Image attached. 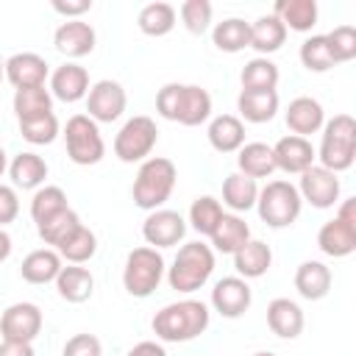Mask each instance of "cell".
<instances>
[{
    "mask_svg": "<svg viewBox=\"0 0 356 356\" xmlns=\"http://www.w3.org/2000/svg\"><path fill=\"white\" fill-rule=\"evenodd\" d=\"M209 323H211L209 306L203 300L184 298V300L161 306L153 314L150 328H153L156 339H161V342H192L209 328Z\"/></svg>",
    "mask_w": 356,
    "mask_h": 356,
    "instance_id": "6da1fadb",
    "label": "cell"
},
{
    "mask_svg": "<svg viewBox=\"0 0 356 356\" xmlns=\"http://www.w3.org/2000/svg\"><path fill=\"white\" fill-rule=\"evenodd\" d=\"M156 111L170 122L195 128L211 120V95L197 83H164L156 92Z\"/></svg>",
    "mask_w": 356,
    "mask_h": 356,
    "instance_id": "7a4b0ae2",
    "label": "cell"
},
{
    "mask_svg": "<svg viewBox=\"0 0 356 356\" xmlns=\"http://www.w3.org/2000/svg\"><path fill=\"white\" fill-rule=\"evenodd\" d=\"M175 184H178L175 164L164 156H150L136 170V178H134V186H131L134 203L145 211H156L170 200Z\"/></svg>",
    "mask_w": 356,
    "mask_h": 356,
    "instance_id": "3957f363",
    "label": "cell"
},
{
    "mask_svg": "<svg viewBox=\"0 0 356 356\" xmlns=\"http://www.w3.org/2000/svg\"><path fill=\"white\" fill-rule=\"evenodd\" d=\"M211 273H214V250L211 245L197 239V242H186L178 248L172 267H167V284L175 292L192 295L209 284Z\"/></svg>",
    "mask_w": 356,
    "mask_h": 356,
    "instance_id": "277c9868",
    "label": "cell"
},
{
    "mask_svg": "<svg viewBox=\"0 0 356 356\" xmlns=\"http://www.w3.org/2000/svg\"><path fill=\"white\" fill-rule=\"evenodd\" d=\"M320 131V147L314 150L320 167L337 175L350 170L356 161V120L350 114H334L331 120H325Z\"/></svg>",
    "mask_w": 356,
    "mask_h": 356,
    "instance_id": "5b68a950",
    "label": "cell"
},
{
    "mask_svg": "<svg viewBox=\"0 0 356 356\" xmlns=\"http://www.w3.org/2000/svg\"><path fill=\"white\" fill-rule=\"evenodd\" d=\"M300 209H303V200L298 195V186L284 178L267 181L259 189L256 211H259L261 222L270 228H289L300 217Z\"/></svg>",
    "mask_w": 356,
    "mask_h": 356,
    "instance_id": "8992f818",
    "label": "cell"
},
{
    "mask_svg": "<svg viewBox=\"0 0 356 356\" xmlns=\"http://www.w3.org/2000/svg\"><path fill=\"white\" fill-rule=\"evenodd\" d=\"M167 267H164V256L156 248H134L125 256V267H122V286L131 298H150L161 278H164Z\"/></svg>",
    "mask_w": 356,
    "mask_h": 356,
    "instance_id": "52a82bcc",
    "label": "cell"
},
{
    "mask_svg": "<svg viewBox=\"0 0 356 356\" xmlns=\"http://www.w3.org/2000/svg\"><path fill=\"white\" fill-rule=\"evenodd\" d=\"M64 145H67V156L72 164L78 167H92L97 161H103L106 156V142L100 134V125L95 120H89L86 114H72L64 125Z\"/></svg>",
    "mask_w": 356,
    "mask_h": 356,
    "instance_id": "ba28073f",
    "label": "cell"
},
{
    "mask_svg": "<svg viewBox=\"0 0 356 356\" xmlns=\"http://www.w3.org/2000/svg\"><path fill=\"white\" fill-rule=\"evenodd\" d=\"M156 142H159L156 120H150L145 114H136V117L125 120L122 128L117 131V136H114V156L120 161H125V164L145 161V159H150Z\"/></svg>",
    "mask_w": 356,
    "mask_h": 356,
    "instance_id": "9c48e42d",
    "label": "cell"
},
{
    "mask_svg": "<svg viewBox=\"0 0 356 356\" xmlns=\"http://www.w3.org/2000/svg\"><path fill=\"white\" fill-rule=\"evenodd\" d=\"M339 192H342V184H339L337 172H331L320 164H312L309 170L300 172L298 195L312 209H334L339 203Z\"/></svg>",
    "mask_w": 356,
    "mask_h": 356,
    "instance_id": "30bf717a",
    "label": "cell"
},
{
    "mask_svg": "<svg viewBox=\"0 0 356 356\" xmlns=\"http://www.w3.org/2000/svg\"><path fill=\"white\" fill-rule=\"evenodd\" d=\"M128 106V95L122 89L120 81H111V78H103V81H95L89 86V95H86V117L95 120L97 125L100 122H114L122 117Z\"/></svg>",
    "mask_w": 356,
    "mask_h": 356,
    "instance_id": "8fae6325",
    "label": "cell"
},
{
    "mask_svg": "<svg viewBox=\"0 0 356 356\" xmlns=\"http://www.w3.org/2000/svg\"><path fill=\"white\" fill-rule=\"evenodd\" d=\"M42 309L31 300H19L0 314V337L8 342H33L42 331Z\"/></svg>",
    "mask_w": 356,
    "mask_h": 356,
    "instance_id": "7c38bea8",
    "label": "cell"
},
{
    "mask_svg": "<svg viewBox=\"0 0 356 356\" xmlns=\"http://www.w3.org/2000/svg\"><path fill=\"white\" fill-rule=\"evenodd\" d=\"M186 220L172 211V209H156V211H147L145 222H142V236L147 242V248H175L184 236H186Z\"/></svg>",
    "mask_w": 356,
    "mask_h": 356,
    "instance_id": "4fadbf2b",
    "label": "cell"
},
{
    "mask_svg": "<svg viewBox=\"0 0 356 356\" xmlns=\"http://www.w3.org/2000/svg\"><path fill=\"white\" fill-rule=\"evenodd\" d=\"M253 303V292H250V284L239 275H225L214 284L211 289V309L228 320H236L242 317Z\"/></svg>",
    "mask_w": 356,
    "mask_h": 356,
    "instance_id": "5bb4252c",
    "label": "cell"
},
{
    "mask_svg": "<svg viewBox=\"0 0 356 356\" xmlns=\"http://www.w3.org/2000/svg\"><path fill=\"white\" fill-rule=\"evenodd\" d=\"M273 147V159H275V170L286 172V175H300L303 170H309L314 161H317V153H314V145L303 136H281Z\"/></svg>",
    "mask_w": 356,
    "mask_h": 356,
    "instance_id": "9a60e30c",
    "label": "cell"
},
{
    "mask_svg": "<svg viewBox=\"0 0 356 356\" xmlns=\"http://www.w3.org/2000/svg\"><path fill=\"white\" fill-rule=\"evenodd\" d=\"M97 33L83 19H64L53 33V47L67 58H83L95 50Z\"/></svg>",
    "mask_w": 356,
    "mask_h": 356,
    "instance_id": "2e32d148",
    "label": "cell"
},
{
    "mask_svg": "<svg viewBox=\"0 0 356 356\" xmlns=\"http://www.w3.org/2000/svg\"><path fill=\"white\" fill-rule=\"evenodd\" d=\"M89 72L86 67L75 64V61H67L61 67H56L50 72V95L61 103H78V100H86L89 95Z\"/></svg>",
    "mask_w": 356,
    "mask_h": 356,
    "instance_id": "e0dca14e",
    "label": "cell"
},
{
    "mask_svg": "<svg viewBox=\"0 0 356 356\" xmlns=\"http://www.w3.org/2000/svg\"><path fill=\"white\" fill-rule=\"evenodd\" d=\"M284 120H286V128L295 136L309 139L312 134H317L325 125V111H323V103L320 100H314L309 95H300V97L289 100V106L284 111Z\"/></svg>",
    "mask_w": 356,
    "mask_h": 356,
    "instance_id": "ac0fdd59",
    "label": "cell"
},
{
    "mask_svg": "<svg viewBox=\"0 0 356 356\" xmlns=\"http://www.w3.org/2000/svg\"><path fill=\"white\" fill-rule=\"evenodd\" d=\"M50 75V64L39 53H14L6 58V78L14 89H28V86H44Z\"/></svg>",
    "mask_w": 356,
    "mask_h": 356,
    "instance_id": "d6986e66",
    "label": "cell"
},
{
    "mask_svg": "<svg viewBox=\"0 0 356 356\" xmlns=\"http://www.w3.org/2000/svg\"><path fill=\"white\" fill-rule=\"evenodd\" d=\"M267 325L281 339H298L303 334L306 317L303 309L289 298H275L267 303Z\"/></svg>",
    "mask_w": 356,
    "mask_h": 356,
    "instance_id": "ffe728a7",
    "label": "cell"
},
{
    "mask_svg": "<svg viewBox=\"0 0 356 356\" xmlns=\"http://www.w3.org/2000/svg\"><path fill=\"white\" fill-rule=\"evenodd\" d=\"M317 248L331 259H345L356 250V225L342 222L339 217L328 220L317 231Z\"/></svg>",
    "mask_w": 356,
    "mask_h": 356,
    "instance_id": "44dd1931",
    "label": "cell"
},
{
    "mask_svg": "<svg viewBox=\"0 0 356 356\" xmlns=\"http://www.w3.org/2000/svg\"><path fill=\"white\" fill-rule=\"evenodd\" d=\"M61 267H64V261L53 248H36L22 259L19 275H22V281L42 286V284H53L56 275L61 273Z\"/></svg>",
    "mask_w": 356,
    "mask_h": 356,
    "instance_id": "7402d4cb",
    "label": "cell"
},
{
    "mask_svg": "<svg viewBox=\"0 0 356 356\" xmlns=\"http://www.w3.org/2000/svg\"><path fill=\"white\" fill-rule=\"evenodd\" d=\"M206 136L217 153H236L245 145V122L236 114H217L209 120Z\"/></svg>",
    "mask_w": 356,
    "mask_h": 356,
    "instance_id": "603a6c76",
    "label": "cell"
},
{
    "mask_svg": "<svg viewBox=\"0 0 356 356\" xmlns=\"http://www.w3.org/2000/svg\"><path fill=\"white\" fill-rule=\"evenodd\" d=\"M8 178L14 184V189H39L44 186L47 178V161L33 153V150H22L8 161Z\"/></svg>",
    "mask_w": 356,
    "mask_h": 356,
    "instance_id": "cb8c5ba5",
    "label": "cell"
},
{
    "mask_svg": "<svg viewBox=\"0 0 356 356\" xmlns=\"http://www.w3.org/2000/svg\"><path fill=\"white\" fill-rule=\"evenodd\" d=\"M331 281H334L331 267L323 261H314V259L298 264V270H295V289L306 300H323L331 292Z\"/></svg>",
    "mask_w": 356,
    "mask_h": 356,
    "instance_id": "d4e9b609",
    "label": "cell"
},
{
    "mask_svg": "<svg viewBox=\"0 0 356 356\" xmlns=\"http://www.w3.org/2000/svg\"><path fill=\"white\" fill-rule=\"evenodd\" d=\"M56 292L67 303H86L95 292V275L81 264H67L56 275Z\"/></svg>",
    "mask_w": 356,
    "mask_h": 356,
    "instance_id": "484cf974",
    "label": "cell"
},
{
    "mask_svg": "<svg viewBox=\"0 0 356 356\" xmlns=\"http://www.w3.org/2000/svg\"><path fill=\"white\" fill-rule=\"evenodd\" d=\"M278 92L270 89V92H250V89H242L239 97H236V111H239V120L245 122H253V125H261V122H270L275 114H278Z\"/></svg>",
    "mask_w": 356,
    "mask_h": 356,
    "instance_id": "4316f807",
    "label": "cell"
},
{
    "mask_svg": "<svg viewBox=\"0 0 356 356\" xmlns=\"http://www.w3.org/2000/svg\"><path fill=\"white\" fill-rule=\"evenodd\" d=\"M236 172L259 181V178H270L275 172V159H273V147L264 142H245L236 150Z\"/></svg>",
    "mask_w": 356,
    "mask_h": 356,
    "instance_id": "83f0119b",
    "label": "cell"
},
{
    "mask_svg": "<svg viewBox=\"0 0 356 356\" xmlns=\"http://www.w3.org/2000/svg\"><path fill=\"white\" fill-rule=\"evenodd\" d=\"M273 264V250L261 239H248L236 253H234V270L239 278H261Z\"/></svg>",
    "mask_w": 356,
    "mask_h": 356,
    "instance_id": "f1b7e54d",
    "label": "cell"
},
{
    "mask_svg": "<svg viewBox=\"0 0 356 356\" xmlns=\"http://www.w3.org/2000/svg\"><path fill=\"white\" fill-rule=\"evenodd\" d=\"M211 250L214 253H236L248 239H250V225L239 214H222L217 228L211 231Z\"/></svg>",
    "mask_w": 356,
    "mask_h": 356,
    "instance_id": "f546056e",
    "label": "cell"
},
{
    "mask_svg": "<svg viewBox=\"0 0 356 356\" xmlns=\"http://www.w3.org/2000/svg\"><path fill=\"white\" fill-rule=\"evenodd\" d=\"M273 14L284 22L286 31H298V33H306L317 25V3L314 0H278L273 6Z\"/></svg>",
    "mask_w": 356,
    "mask_h": 356,
    "instance_id": "4dcf8cb0",
    "label": "cell"
},
{
    "mask_svg": "<svg viewBox=\"0 0 356 356\" xmlns=\"http://www.w3.org/2000/svg\"><path fill=\"white\" fill-rule=\"evenodd\" d=\"M286 42V28L275 14H264L256 22H250V47L259 56H270L275 50H281Z\"/></svg>",
    "mask_w": 356,
    "mask_h": 356,
    "instance_id": "1f68e13d",
    "label": "cell"
},
{
    "mask_svg": "<svg viewBox=\"0 0 356 356\" xmlns=\"http://www.w3.org/2000/svg\"><path fill=\"white\" fill-rule=\"evenodd\" d=\"M256 197H259V184L253 178H248L242 172L225 175V181H222V203L234 214H242V211L256 209Z\"/></svg>",
    "mask_w": 356,
    "mask_h": 356,
    "instance_id": "d6a6232c",
    "label": "cell"
},
{
    "mask_svg": "<svg viewBox=\"0 0 356 356\" xmlns=\"http://www.w3.org/2000/svg\"><path fill=\"white\" fill-rule=\"evenodd\" d=\"M175 22H178V11H175V6H170L164 0L147 3L136 14V25L145 36H167L175 28Z\"/></svg>",
    "mask_w": 356,
    "mask_h": 356,
    "instance_id": "836d02e7",
    "label": "cell"
},
{
    "mask_svg": "<svg viewBox=\"0 0 356 356\" xmlns=\"http://www.w3.org/2000/svg\"><path fill=\"white\" fill-rule=\"evenodd\" d=\"M211 42L222 53H242L250 47V22L242 17H228L211 28Z\"/></svg>",
    "mask_w": 356,
    "mask_h": 356,
    "instance_id": "e575fe53",
    "label": "cell"
},
{
    "mask_svg": "<svg viewBox=\"0 0 356 356\" xmlns=\"http://www.w3.org/2000/svg\"><path fill=\"white\" fill-rule=\"evenodd\" d=\"M278 64L264 58V56H256L250 61H245L242 72H239V81H242V89H250V92H270L278 86Z\"/></svg>",
    "mask_w": 356,
    "mask_h": 356,
    "instance_id": "d590c367",
    "label": "cell"
},
{
    "mask_svg": "<svg viewBox=\"0 0 356 356\" xmlns=\"http://www.w3.org/2000/svg\"><path fill=\"white\" fill-rule=\"evenodd\" d=\"M56 253L61 256V261H67V264H83V261H89L95 253H97V236H95V231L92 228H86L83 222L56 248Z\"/></svg>",
    "mask_w": 356,
    "mask_h": 356,
    "instance_id": "8d00e7d4",
    "label": "cell"
},
{
    "mask_svg": "<svg viewBox=\"0 0 356 356\" xmlns=\"http://www.w3.org/2000/svg\"><path fill=\"white\" fill-rule=\"evenodd\" d=\"M14 114L17 120H31V117H39V114H47L53 111V95L47 86H28V89H17L14 92Z\"/></svg>",
    "mask_w": 356,
    "mask_h": 356,
    "instance_id": "74e56055",
    "label": "cell"
},
{
    "mask_svg": "<svg viewBox=\"0 0 356 356\" xmlns=\"http://www.w3.org/2000/svg\"><path fill=\"white\" fill-rule=\"evenodd\" d=\"M298 56H300V64H303L309 72H328V70H334V67H337V61H334V56H331V47H328L325 33H314V36L303 39V42H300Z\"/></svg>",
    "mask_w": 356,
    "mask_h": 356,
    "instance_id": "f35d334b",
    "label": "cell"
},
{
    "mask_svg": "<svg viewBox=\"0 0 356 356\" xmlns=\"http://www.w3.org/2000/svg\"><path fill=\"white\" fill-rule=\"evenodd\" d=\"M64 209H70V203H67V192H64L61 186L44 184V186H39V189L33 192V197H31V217H33L36 225L44 222V220H50L53 214H58V211H64Z\"/></svg>",
    "mask_w": 356,
    "mask_h": 356,
    "instance_id": "ab89813d",
    "label": "cell"
},
{
    "mask_svg": "<svg viewBox=\"0 0 356 356\" xmlns=\"http://www.w3.org/2000/svg\"><path fill=\"white\" fill-rule=\"evenodd\" d=\"M222 203L211 195H200L192 200L189 206V225L200 234V236H211V231L217 228V222L222 220Z\"/></svg>",
    "mask_w": 356,
    "mask_h": 356,
    "instance_id": "60d3db41",
    "label": "cell"
},
{
    "mask_svg": "<svg viewBox=\"0 0 356 356\" xmlns=\"http://www.w3.org/2000/svg\"><path fill=\"white\" fill-rule=\"evenodd\" d=\"M58 134H61V125L53 111L31 117V120H19V136L28 145H50V142H56Z\"/></svg>",
    "mask_w": 356,
    "mask_h": 356,
    "instance_id": "b9f144b4",
    "label": "cell"
},
{
    "mask_svg": "<svg viewBox=\"0 0 356 356\" xmlns=\"http://www.w3.org/2000/svg\"><path fill=\"white\" fill-rule=\"evenodd\" d=\"M81 225V217L72 211V209H64V211H58V214H53L50 220H44V222H39L36 225V231H39V239L44 242V245H53V250L75 231Z\"/></svg>",
    "mask_w": 356,
    "mask_h": 356,
    "instance_id": "7bdbcfd3",
    "label": "cell"
},
{
    "mask_svg": "<svg viewBox=\"0 0 356 356\" xmlns=\"http://www.w3.org/2000/svg\"><path fill=\"white\" fill-rule=\"evenodd\" d=\"M211 14H214V6L209 0H184L181 8H178V17H181L184 28L195 36H203L209 31Z\"/></svg>",
    "mask_w": 356,
    "mask_h": 356,
    "instance_id": "ee69618b",
    "label": "cell"
},
{
    "mask_svg": "<svg viewBox=\"0 0 356 356\" xmlns=\"http://www.w3.org/2000/svg\"><path fill=\"white\" fill-rule=\"evenodd\" d=\"M325 39H328V47L337 64L356 58V28L353 25H337L334 31L325 33Z\"/></svg>",
    "mask_w": 356,
    "mask_h": 356,
    "instance_id": "f6af8a7d",
    "label": "cell"
},
{
    "mask_svg": "<svg viewBox=\"0 0 356 356\" xmlns=\"http://www.w3.org/2000/svg\"><path fill=\"white\" fill-rule=\"evenodd\" d=\"M61 356H103V345L95 334H75L64 342Z\"/></svg>",
    "mask_w": 356,
    "mask_h": 356,
    "instance_id": "bcb514c9",
    "label": "cell"
},
{
    "mask_svg": "<svg viewBox=\"0 0 356 356\" xmlns=\"http://www.w3.org/2000/svg\"><path fill=\"white\" fill-rule=\"evenodd\" d=\"M17 214H19V195H17V189L8 186V184H0V228L14 222Z\"/></svg>",
    "mask_w": 356,
    "mask_h": 356,
    "instance_id": "7dc6e473",
    "label": "cell"
},
{
    "mask_svg": "<svg viewBox=\"0 0 356 356\" xmlns=\"http://www.w3.org/2000/svg\"><path fill=\"white\" fill-rule=\"evenodd\" d=\"M92 8V0H53V11L64 19H81Z\"/></svg>",
    "mask_w": 356,
    "mask_h": 356,
    "instance_id": "c3c4849f",
    "label": "cell"
},
{
    "mask_svg": "<svg viewBox=\"0 0 356 356\" xmlns=\"http://www.w3.org/2000/svg\"><path fill=\"white\" fill-rule=\"evenodd\" d=\"M125 356H167V350H164V345L156 342V339H142V342H136Z\"/></svg>",
    "mask_w": 356,
    "mask_h": 356,
    "instance_id": "681fc988",
    "label": "cell"
},
{
    "mask_svg": "<svg viewBox=\"0 0 356 356\" xmlns=\"http://www.w3.org/2000/svg\"><path fill=\"white\" fill-rule=\"evenodd\" d=\"M0 356H36V350H33L31 342H8V339H3L0 342Z\"/></svg>",
    "mask_w": 356,
    "mask_h": 356,
    "instance_id": "f907efd6",
    "label": "cell"
},
{
    "mask_svg": "<svg viewBox=\"0 0 356 356\" xmlns=\"http://www.w3.org/2000/svg\"><path fill=\"white\" fill-rule=\"evenodd\" d=\"M334 217H339V220L348 222V225H356V197H345V200H339V209H337Z\"/></svg>",
    "mask_w": 356,
    "mask_h": 356,
    "instance_id": "816d5d0a",
    "label": "cell"
},
{
    "mask_svg": "<svg viewBox=\"0 0 356 356\" xmlns=\"http://www.w3.org/2000/svg\"><path fill=\"white\" fill-rule=\"evenodd\" d=\"M11 250H14V242H11L8 231H6V228H0V261H6V259L11 256Z\"/></svg>",
    "mask_w": 356,
    "mask_h": 356,
    "instance_id": "f5cc1de1",
    "label": "cell"
},
{
    "mask_svg": "<svg viewBox=\"0 0 356 356\" xmlns=\"http://www.w3.org/2000/svg\"><path fill=\"white\" fill-rule=\"evenodd\" d=\"M6 170H8V159H6V150H3V145H0V178H3Z\"/></svg>",
    "mask_w": 356,
    "mask_h": 356,
    "instance_id": "db71d44e",
    "label": "cell"
},
{
    "mask_svg": "<svg viewBox=\"0 0 356 356\" xmlns=\"http://www.w3.org/2000/svg\"><path fill=\"white\" fill-rule=\"evenodd\" d=\"M3 78H6V61L0 58V81H3Z\"/></svg>",
    "mask_w": 356,
    "mask_h": 356,
    "instance_id": "11a10c76",
    "label": "cell"
},
{
    "mask_svg": "<svg viewBox=\"0 0 356 356\" xmlns=\"http://www.w3.org/2000/svg\"><path fill=\"white\" fill-rule=\"evenodd\" d=\"M253 356H275L273 350H259V353H253Z\"/></svg>",
    "mask_w": 356,
    "mask_h": 356,
    "instance_id": "9f6ffc18",
    "label": "cell"
}]
</instances>
